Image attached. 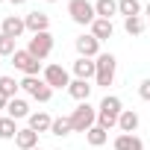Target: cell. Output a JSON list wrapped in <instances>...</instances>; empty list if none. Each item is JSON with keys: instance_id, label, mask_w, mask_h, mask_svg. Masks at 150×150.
<instances>
[{"instance_id": "1", "label": "cell", "mask_w": 150, "mask_h": 150, "mask_svg": "<svg viewBox=\"0 0 150 150\" xmlns=\"http://www.w3.org/2000/svg\"><path fill=\"white\" fill-rule=\"evenodd\" d=\"M121 112H124V103H121V97H115V94H106V97L100 100V109H97V127H103V129L109 132L112 127H118V118H121Z\"/></svg>"}, {"instance_id": "2", "label": "cell", "mask_w": 150, "mask_h": 150, "mask_svg": "<svg viewBox=\"0 0 150 150\" xmlns=\"http://www.w3.org/2000/svg\"><path fill=\"white\" fill-rule=\"evenodd\" d=\"M68 118H71L74 132H88V129L97 124V109H94V106H88V100H86V103H80L77 109H74Z\"/></svg>"}, {"instance_id": "3", "label": "cell", "mask_w": 150, "mask_h": 150, "mask_svg": "<svg viewBox=\"0 0 150 150\" xmlns=\"http://www.w3.org/2000/svg\"><path fill=\"white\" fill-rule=\"evenodd\" d=\"M68 15H71L74 24H80V27H91L97 21L94 3H88V0H71L68 3Z\"/></svg>"}, {"instance_id": "4", "label": "cell", "mask_w": 150, "mask_h": 150, "mask_svg": "<svg viewBox=\"0 0 150 150\" xmlns=\"http://www.w3.org/2000/svg\"><path fill=\"white\" fill-rule=\"evenodd\" d=\"M94 62H97V77H94V80H97V86H106V88H109V86L115 83V68H118V59H115L112 53H100Z\"/></svg>"}, {"instance_id": "5", "label": "cell", "mask_w": 150, "mask_h": 150, "mask_svg": "<svg viewBox=\"0 0 150 150\" xmlns=\"http://www.w3.org/2000/svg\"><path fill=\"white\" fill-rule=\"evenodd\" d=\"M21 88H24L33 100H38V103H47V100L53 97V88H50L44 80H38V77H24V80H21Z\"/></svg>"}, {"instance_id": "6", "label": "cell", "mask_w": 150, "mask_h": 150, "mask_svg": "<svg viewBox=\"0 0 150 150\" xmlns=\"http://www.w3.org/2000/svg\"><path fill=\"white\" fill-rule=\"evenodd\" d=\"M12 65L18 71H24V77H38V71H41V59H35L30 50H18L12 56Z\"/></svg>"}, {"instance_id": "7", "label": "cell", "mask_w": 150, "mask_h": 150, "mask_svg": "<svg viewBox=\"0 0 150 150\" xmlns=\"http://www.w3.org/2000/svg\"><path fill=\"white\" fill-rule=\"evenodd\" d=\"M35 59H47L50 53H53V35L50 33H35L33 38H30V47H27Z\"/></svg>"}, {"instance_id": "8", "label": "cell", "mask_w": 150, "mask_h": 150, "mask_svg": "<svg viewBox=\"0 0 150 150\" xmlns=\"http://www.w3.org/2000/svg\"><path fill=\"white\" fill-rule=\"evenodd\" d=\"M44 83L50 88H68L71 86V77H68V71L62 65H47L44 68Z\"/></svg>"}, {"instance_id": "9", "label": "cell", "mask_w": 150, "mask_h": 150, "mask_svg": "<svg viewBox=\"0 0 150 150\" xmlns=\"http://www.w3.org/2000/svg\"><path fill=\"white\" fill-rule=\"evenodd\" d=\"M74 44H77V53L86 56V59H97V56H100V41H97L91 33H88V35H80Z\"/></svg>"}, {"instance_id": "10", "label": "cell", "mask_w": 150, "mask_h": 150, "mask_svg": "<svg viewBox=\"0 0 150 150\" xmlns=\"http://www.w3.org/2000/svg\"><path fill=\"white\" fill-rule=\"evenodd\" d=\"M24 30H27V24H24V18H18V15H6L3 24H0V33L9 35V38H21Z\"/></svg>"}, {"instance_id": "11", "label": "cell", "mask_w": 150, "mask_h": 150, "mask_svg": "<svg viewBox=\"0 0 150 150\" xmlns=\"http://www.w3.org/2000/svg\"><path fill=\"white\" fill-rule=\"evenodd\" d=\"M24 24H27V30L35 35V33H47V27H50V15H44V12H38V9H33L27 18H24Z\"/></svg>"}, {"instance_id": "12", "label": "cell", "mask_w": 150, "mask_h": 150, "mask_svg": "<svg viewBox=\"0 0 150 150\" xmlns=\"http://www.w3.org/2000/svg\"><path fill=\"white\" fill-rule=\"evenodd\" d=\"M74 74H77V80H91V77H97V62L80 56L77 62H74Z\"/></svg>"}, {"instance_id": "13", "label": "cell", "mask_w": 150, "mask_h": 150, "mask_svg": "<svg viewBox=\"0 0 150 150\" xmlns=\"http://www.w3.org/2000/svg\"><path fill=\"white\" fill-rule=\"evenodd\" d=\"M115 150H144V141L135 132H121L115 138Z\"/></svg>"}, {"instance_id": "14", "label": "cell", "mask_w": 150, "mask_h": 150, "mask_svg": "<svg viewBox=\"0 0 150 150\" xmlns=\"http://www.w3.org/2000/svg\"><path fill=\"white\" fill-rule=\"evenodd\" d=\"M15 144L21 147V150H35L38 147V132L35 129H18V135H15Z\"/></svg>"}, {"instance_id": "15", "label": "cell", "mask_w": 150, "mask_h": 150, "mask_svg": "<svg viewBox=\"0 0 150 150\" xmlns=\"http://www.w3.org/2000/svg\"><path fill=\"white\" fill-rule=\"evenodd\" d=\"M68 94H71L74 100L86 103V100H88V94H91V86H88V80H71V86H68Z\"/></svg>"}, {"instance_id": "16", "label": "cell", "mask_w": 150, "mask_h": 150, "mask_svg": "<svg viewBox=\"0 0 150 150\" xmlns=\"http://www.w3.org/2000/svg\"><path fill=\"white\" fill-rule=\"evenodd\" d=\"M6 115L18 121V118H30L33 112H30V106H27V100H24V97H12V100H9V106H6Z\"/></svg>"}, {"instance_id": "17", "label": "cell", "mask_w": 150, "mask_h": 150, "mask_svg": "<svg viewBox=\"0 0 150 150\" xmlns=\"http://www.w3.org/2000/svg\"><path fill=\"white\" fill-rule=\"evenodd\" d=\"M118 129L121 132H135L138 129V112L135 109H124L121 118H118Z\"/></svg>"}, {"instance_id": "18", "label": "cell", "mask_w": 150, "mask_h": 150, "mask_svg": "<svg viewBox=\"0 0 150 150\" xmlns=\"http://www.w3.org/2000/svg\"><path fill=\"white\" fill-rule=\"evenodd\" d=\"M112 33H115V27H112V21H106V18H97V21L91 24V35H94L97 41L112 38Z\"/></svg>"}, {"instance_id": "19", "label": "cell", "mask_w": 150, "mask_h": 150, "mask_svg": "<svg viewBox=\"0 0 150 150\" xmlns=\"http://www.w3.org/2000/svg\"><path fill=\"white\" fill-rule=\"evenodd\" d=\"M50 127H53V118H50L47 112H33V115H30V129H35V132H50Z\"/></svg>"}, {"instance_id": "20", "label": "cell", "mask_w": 150, "mask_h": 150, "mask_svg": "<svg viewBox=\"0 0 150 150\" xmlns=\"http://www.w3.org/2000/svg\"><path fill=\"white\" fill-rule=\"evenodd\" d=\"M94 12H97V18L112 21V15L118 12V0H97V3H94Z\"/></svg>"}, {"instance_id": "21", "label": "cell", "mask_w": 150, "mask_h": 150, "mask_svg": "<svg viewBox=\"0 0 150 150\" xmlns=\"http://www.w3.org/2000/svg\"><path fill=\"white\" fill-rule=\"evenodd\" d=\"M86 138H88V144H91V147H103V144H106V138H109V132H106L103 127H97V124H94V127L86 132Z\"/></svg>"}, {"instance_id": "22", "label": "cell", "mask_w": 150, "mask_h": 150, "mask_svg": "<svg viewBox=\"0 0 150 150\" xmlns=\"http://www.w3.org/2000/svg\"><path fill=\"white\" fill-rule=\"evenodd\" d=\"M118 12L124 18H135L141 12V3H138V0H118Z\"/></svg>"}, {"instance_id": "23", "label": "cell", "mask_w": 150, "mask_h": 150, "mask_svg": "<svg viewBox=\"0 0 150 150\" xmlns=\"http://www.w3.org/2000/svg\"><path fill=\"white\" fill-rule=\"evenodd\" d=\"M15 135H18V124H15V118L3 115V118H0V138H15Z\"/></svg>"}, {"instance_id": "24", "label": "cell", "mask_w": 150, "mask_h": 150, "mask_svg": "<svg viewBox=\"0 0 150 150\" xmlns=\"http://www.w3.org/2000/svg\"><path fill=\"white\" fill-rule=\"evenodd\" d=\"M68 132H74V127H71V118H53V127H50V135H68Z\"/></svg>"}, {"instance_id": "25", "label": "cell", "mask_w": 150, "mask_h": 150, "mask_svg": "<svg viewBox=\"0 0 150 150\" xmlns=\"http://www.w3.org/2000/svg\"><path fill=\"white\" fill-rule=\"evenodd\" d=\"M144 21H141V15H135V18H124V30L129 33V35H141L144 33Z\"/></svg>"}, {"instance_id": "26", "label": "cell", "mask_w": 150, "mask_h": 150, "mask_svg": "<svg viewBox=\"0 0 150 150\" xmlns=\"http://www.w3.org/2000/svg\"><path fill=\"white\" fill-rule=\"evenodd\" d=\"M18 88H21V83H15L12 77H0V91H3L9 100H12V97H18Z\"/></svg>"}, {"instance_id": "27", "label": "cell", "mask_w": 150, "mask_h": 150, "mask_svg": "<svg viewBox=\"0 0 150 150\" xmlns=\"http://www.w3.org/2000/svg\"><path fill=\"white\" fill-rule=\"evenodd\" d=\"M15 53H18L15 38H9V35H3V33H0V56H15Z\"/></svg>"}, {"instance_id": "28", "label": "cell", "mask_w": 150, "mask_h": 150, "mask_svg": "<svg viewBox=\"0 0 150 150\" xmlns=\"http://www.w3.org/2000/svg\"><path fill=\"white\" fill-rule=\"evenodd\" d=\"M138 94H141V100H150V80H141V86H138Z\"/></svg>"}, {"instance_id": "29", "label": "cell", "mask_w": 150, "mask_h": 150, "mask_svg": "<svg viewBox=\"0 0 150 150\" xmlns=\"http://www.w3.org/2000/svg\"><path fill=\"white\" fill-rule=\"evenodd\" d=\"M6 106H9V97H6L3 91H0V109H6Z\"/></svg>"}, {"instance_id": "30", "label": "cell", "mask_w": 150, "mask_h": 150, "mask_svg": "<svg viewBox=\"0 0 150 150\" xmlns=\"http://www.w3.org/2000/svg\"><path fill=\"white\" fill-rule=\"evenodd\" d=\"M9 3H15V6H21V3H27V0H9Z\"/></svg>"}, {"instance_id": "31", "label": "cell", "mask_w": 150, "mask_h": 150, "mask_svg": "<svg viewBox=\"0 0 150 150\" xmlns=\"http://www.w3.org/2000/svg\"><path fill=\"white\" fill-rule=\"evenodd\" d=\"M147 15H150V3H147Z\"/></svg>"}, {"instance_id": "32", "label": "cell", "mask_w": 150, "mask_h": 150, "mask_svg": "<svg viewBox=\"0 0 150 150\" xmlns=\"http://www.w3.org/2000/svg\"><path fill=\"white\" fill-rule=\"evenodd\" d=\"M47 3H56V0H47Z\"/></svg>"}, {"instance_id": "33", "label": "cell", "mask_w": 150, "mask_h": 150, "mask_svg": "<svg viewBox=\"0 0 150 150\" xmlns=\"http://www.w3.org/2000/svg\"><path fill=\"white\" fill-rule=\"evenodd\" d=\"M35 150H44V147H35Z\"/></svg>"}, {"instance_id": "34", "label": "cell", "mask_w": 150, "mask_h": 150, "mask_svg": "<svg viewBox=\"0 0 150 150\" xmlns=\"http://www.w3.org/2000/svg\"><path fill=\"white\" fill-rule=\"evenodd\" d=\"M0 3H3V0H0Z\"/></svg>"}, {"instance_id": "35", "label": "cell", "mask_w": 150, "mask_h": 150, "mask_svg": "<svg viewBox=\"0 0 150 150\" xmlns=\"http://www.w3.org/2000/svg\"><path fill=\"white\" fill-rule=\"evenodd\" d=\"M147 27H150V24H147Z\"/></svg>"}]
</instances>
